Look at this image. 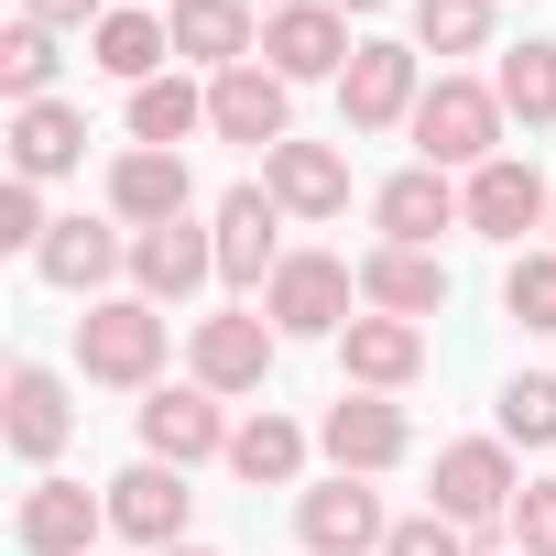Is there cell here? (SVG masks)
<instances>
[{
  "label": "cell",
  "instance_id": "1",
  "mask_svg": "<svg viewBox=\"0 0 556 556\" xmlns=\"http://www.w3.org/2000/svg\"><path fill=\"white\" fill-rule=\"evenodd\" d=\"M415 164H437V175H480L491 153H502V99H491V77H437L426 99H415Z\"/></svg>",
  "mask_w": 556,
  "mask_h": 556
},
{
  "label": "cell",
  "instance_id": "2",
  "mask_svg": "<svg viewBox=\"0 0 556 556\" xmlns=\"http://www.w3.org/2000/svg\"><path fill=\"white\" fill-rule=\"evenodd\" d=\"M513 502H523V469H513L502 437H458V447H437V502H426V513H447L469 545H491V534L513 523Z\"/></svg>",
  "mask_w": 556,
  "mask_h": 556
},
{
  "label": "cell",
  "instance_id": "3",
  "mask_svg": "<svg viewBox=\"0 0 556 556\" xmlns=\"http://www.w3.org/2000/svg\"><path fill=\"white\" fill-rule=\"evenodd\" d=\"M77 371L110 382V393H153V371H164V306L99 295V306L77 317Z\"/></svg>",
  "mask_w": 556,
  "mask_h": 556
},
{
  "label": "cell",
  "instance_id": "4",
  "mask_svg": "<svg viewBox=\"0 0 556 556\" xmlns=\"http://www.w3.org/2000/svg\"><path fill=\"white\" fill-rule=\"evenodd\" d=\"M350 306H361V273L339 251H285V273L262 285V317L285 339H350Z\"/></svg>",
  "mask_w": 556,
  "mask_h": 556
},
{
  "label": "cell",
  "instance_id": "5",
  "mask_svg": "<svg viewBox=\"0 0 556 556\" xmlns=\"http://www.w3.org/2000/svg\"><path fill=\"white\" fill-rule=\"evenodd\" d=\"M273 361H285V328H273L262 306H218V317H197V339H186V371H197L218 404H229V393H262Z\"/></svg>",
  "mask_w": 556,
  "mask_h": 556
},
{
  "label": "cell",
  "instance_id": "6",
  "mask_svg": "<svg viewBox=\"0 0 556 556\" xmlns=\"http://www.w3.org/2000/svg\"><path fill=\"white\" fill-rule=\"evenodd\" d=\"M458 218L480 229V240H502V251H523L545 218H556V186L523 164V153H491L480 175H458Z\"/></svg>",
  "mask_w": 556,
  "mask_h": 556
},
{
  "label": "cell",
  "instance_id": "7",
  "mask_svg": "<svg viewBox=\"0 0 556 556\" xmlns=\"http://www.w3.org/2000/svg\"><path fill=\"white\" fill-rule=\"evenodd\" d=\"M295 545L306 556H382L393 545V513H382V491L371 480H317V491H295Z\"/></svg>",
  "mask_w": 556,
  "mask_h": 556
},
{
  "label": "cell",
  "instance_id": "8",
  "mask_svg": "<svg viewBox=\"0 0 556 556\" xmlns=\"http://www.w3.org/2000/svg\"><path fill=\"white\" fill-rule=\"evenodd\" d=\"M207 229H218V285L262 295L273 273H285V207H273V186H229L207 207Z\"/></svg>",
  "mask_w": 556,
  "mask_h": 556
},
{
  "label": "cell",
  "instance_id": "9",
  "mask_svg": "<svg viewBox=\"0 0 556 556\" xmlns=\"http://www.w3.org/2000/svg\"><path fill=\"white\" fill-rule=\"evenodd\" d=\"M350 12H328V0H285V12H262V66L306 88V77H350Z\"/></svg>",
  "mask_w": 556,
  "mask_h": 556
},
{
  "label": "cell",
  "instance_id": "10",
  "mask_svg": "<svg viewBox=\"0 0 556 556\" xmlns=\"http://www.w3.org/2000/svg\"><path fill=\"white\" fill-rule=\"evenodd\" d=\"M415 99H426V55L415 45H361L350 77H339V121L350 131H404Z\"/></svg>",
  "mask_w": 556,
  "mask_h": 556
},
{
  "label": "cell",
  "instance_id": "11",
  "mask_svg": "<svg viewBox=\"0 0 556 556\" xmlns=\"http://www.w3.org/2000/svg\"><path fill=\"white\" fill-rule=\"evenodd\" d=\"M229 415H218V393L207 382H153L142 393V458H175V469H197V458H229Z\"/></svg>",
  "mask_w": 556,
  "mask_h": 556
},
{
  "label": "cell",
  "instance_id": "12",
  "mask_svg": "<svg viewBox=\"0 0 556 556\" xmlns=\"http://www.w3.org/2000/svg\"><path fill=\"white\" fill-rule=\"evenodd\" d=\"M186 513H197V491H186V469H175V458H131V469L110 480V534H131L142 556L186 545Z\"/></svg>",
  "mask_w": 556,
  "mask_h": 556
},
{
  "label": "cell",
  "instance_id": "13",
  "mask_svg": "<svg viewBox=\"0 0 556 556\" xmlns=\"http://www.w3.org/2000/svg\"><path fill=\"white\" fill-rule=\"evenodd\" d=\"M99 534H110V491H88V480H34L12 513L23 556H99Z\"/></svg>",
  "mask_w": 556,
  "mask_h": 556
},
{
  "label": "cell",
  "instance_id": "14",
  "mask_svg": "<svg viewBox=\"0 0 556 556\" xmlns=\"http://www.w3.org/2000/svg\"><path fill=\"white\" fill-rule=\"evenodd\" d=\"M317 447H328L350 480H382V469H404L415 426H404V404H393V393H339V404H328V426H317Z\"/></svg>",
  "mask_w": 556,
  "mask_h": 556
},
{
  "label": "cell",
  "instance_id": "15",
  "mask_svg": "<svg viewBox=\"0 0 556 556\" xmlns=\"http://www.w3.org/2000/svg\"><path fill=\"white\" fill-rule=\"evenodd\" d=\"M197 285H218V229H197V218L131 229V295L142 306H186Z\"/></svg>",
  "mask_w": 556,
  "mask_h": 556
},
{
  "label": "cell",
  "instance_id": "16",
  "mask_svg": "<svg viewBox=\"0 0 556 556\" xmlns=\"http://www.w3.org/2000/svg\"><path fill=\"white\" fill-rule=\"evenodd\" d=\"M207 131H218V142H262V153H273V142H295V88L251 55V66L207 77Z\"/></svg>",
  "mask_w": 556,
  "mask_h": 556
},
{
  "label": "cell",
  "instance_id": "17",
  "mask_svg": "<svg viewBox=\"0 0 556 556\" xmlns=\"http://www.w3.org/2000/svg\"><path fill=\"white\" fill-rule=\"evenodd\" d=\"M34 273H45V285L55 295H110V273H131V229L121 218H55L45 229V251H34Z\"/></svg>",
  "mask_w": 556,
  "mask_h": 556
},
{
  "label": "cell",
  "instance_id": "18",
  "mask_svg": "<svg viewBox=\"0 0 556 556\" xmlns=\"http://www.w3.org/2000/svg\"><path fill=\"white\" fill-rule=\"evenodd\" d=\"M0 437H12V458H34V469L66 458L77 404H66V382H55L45 361H12V382H0Z\"/></svg>",
  "mask_w": 556,
  "mask_h": 556
},
{
  "label": "cell",
  "instance_id": "19",
  "mask_svg": "<svg viewBox=\"0 0 556 556\" xmlns=\"http://www.w3.org/2000/svg\"><path fill=\"white\" fill-rule=\"evenodd\" d=\"M361 306L371 317H447V262L437 251H415V240H371L361 251Z\"/></svg>",
  "mask_w": 556,
  "mask_h": 556
},
{
  "label": "cell",
  "instance_id": "20",
  "mask_svg": "<svg viewBox=\"0 0 556 556\" xmlns=\"http://www.w3.org/2000/svg\"><path fill=\"white\" fill-rule=\"evenodd\" d=\"M110 218L121 229H175V218H197V175H186V153H121L110 164Z\"/></svg>",
  "mask_w": 556,
  "mask_h": 556
},
{
  "label": "cell",
  "instance_id": "21",
  "mask_svg": "<svg viewBox=\"0 0 556 556\" xmlns=\"http://www.w3.org/2000/svg\"><path fill=\"white\" fill-rule=\"evenodd\" d=\"M262 186H273L285 218H339L350 207V153L339 142H273L262 153Z\"/></svg>",
  "mask_w": 556,
  "mask_h": 556
},
{
  "label": "cell",
  "instance_id": "22",
  "mask_svg": "<svg viewBox=\"0 0 556 556\" xmlns=\"http://www.w3.org/2000/svg\"><path fill=\"white\" fill-rule=\"evenodd\" d=\"M339 371H350V393H404L415 371H426V328L415 317H350V339H339Z\"/></svg>",
  "mask_w": 556,
  "mask_h": 556
},
{
  "label": "cell",
  "instance_id": "23",
  "mask_svg": "<svg viewBox=\"0 0 556 556\" xmlns=\"http://www.w3.org/2000/svg\"><path fill=\"white\" fill-rule=\"evenodd\" d=\"M164 34H175V55H186V66H207V77H229V66H251V55H262L251 0H175Z\"/></svg>",
  "mask_w": 556,
  "mask_h": 556
},
{
  "label": "cell",
  "instance_id": "24",
  "mask_svg": "<svg viewBox=\"0 0 556 556\" xmlns=\"http://www.w3.org/2000/svg\"><path fill=\"white\" fill-rule=\"evenodd\" d=\"M77 164H88V110H66V99L12 110V175H23V186H55V175H77Z\"/></svg>",
  "mask_w": 556,
  "mask_h": 556
},
{
  "label": "cell",
  "instance_id": "25",
  "mask_svg": "<svg viewBox=\"0 0 556 556\" xmlns=\"http://www.w3.org/2000/svg\"><path fill=\"white\" fill-rule=\"evenodd\" d=\"M371 218H382V240H415V251H437V229H469V218H458V186H447L437 164H404V175L371 197Z\"/></svg>",
  "mask_w": 556,
  "mask_h": 556
},
{
  "label": "cell",
  "instance_id": "26",
  "mask_svg": "<svg viewBox=\"0 0 556 556\" xmlns=\"http://www.w3.org/2000/svg\"><path fill=\"white\" fill-rule=\"evenodd\" d=\"M164 55H175V34H164V12H142V0H131V12H110V23L88 34V66L121 77V88H153Z\"/></svg>",
  "mask_w": 556,
  "mask_h": 556
},
{
  "label": "cell",
  "instance_id": "27",
  "mask_svg": "<svg viewBox=\"0 0 556 556\" xmlns=\"http://www.w3.org/2000/svg\"><path fill=\"white\" fill-rule=\"evenodd\" d=\"M207 131V88L197 77H153V88H131V142L142 153H186Z\"/></svg>",
  "mask_w": 556,
  "mask_h": 556
},
{
  "label": "cell",
  "instance_id": "28",
  "mask_svg": "<svg viewBox=\"0 0 556 556\" xmlns=\"http://www.w3.org/2000/svg\"><path fill=\"white\" fill-rule=\"evenodd\" d=\"M229 469H240L251 491H295V480H306V426H295V415H251V426L229 437Z\"/></svg>",
  "mask_w": 556,
  "mask_h": 556
},
{
  "label": "cell",
  "instance_id": "29",
  "mask_svg": "<svg viewBox=\"0 0 556 556\" xmlns=\"http://www.w3.org/2000/svg\"><path fill=\"white\" fill-rule=\"evenodd\" d=\"M491 99H502V121H523V131H545L556 121V45H513L502 66H491Z\"/></svg>",
  "mask_w": 556,
  "mask_h": 556
},
{
  "label": "cell",
  "instance_id": "30",
  "mask_svg": "<svg viewBox=\"0 0 556 556\" xmlns=\"http://www.w3.org/2000/svg\"><path fill=\"white\" fill-rule=\"evenodd\" d=\"M55 34L45 23H12V34H0V99H12V110H34V99H55Z\"/></svg>",
  "mask_w": 556,
  "mask_h": 556
},
{
  "label": "cell",
  "instance_id": "31",
  "mask_svg": "<svg viewBox=\"0 0 556 556\" xmlns=\"http://www.w3.org/2000/svg\"><path fill=\"white\" fill-rule=\"evenodd\" d=\"M426 55H491V0H415Z\"/></svg>",
  "mask_w": 556,
  "mask_h": 556
},
{
  "label": "cell",
  "instance_id": "32",
  "mask_svg": "<svg viewBox=\"0 0 556 556\" xmlns=\"http://www.w3.org/2000/svg\"><path fill=\"white\" fill-rule=\"evenodd\" d=\"M502 447H556V371L502 382Z\"/></svg>",
  "mask_w": 556,
  "mask_h": 556
},
{
  "label": "cell",
  "instance_id": "33",
  "mask_svg": "<svg viewBox=\"0 0 556 556\" xmlns=\"http://www.w3.org/2000/svg\"><path fill=\"white\" fill-rule=\"evenodd\" d=\"M502 317H523V328L556 339V251H513V273H502Z\"/></svg>",
  "mask_w": 556,
  "mask_h": 556
},
{
  "label": "cell",
  "instance_id": "34",
  "mask_svg": "<svg viewBox=\"0 0 556 556\" xmlns=\"http://www.w3.org/2000/svg\"><path fill=\"white\" fill-rule=\"evenodd\" d=\"M45 229H55L45 218V186L12 175V186H0V251H45Z\"/></svg>",
  "mask_w": 556,
  "mask_h": 556
},
{
  "label": "cell",
  "instance_id": "35",
  "mask_svg": "<svg viewBox=\"0 0 556 556\" xmlns=\"http://www.w3.org/2000/svg\"><path fill=\"white\" fill-rule=\"evenodd\" d=\"M513 556H556V480H523V502H513Z\"/></svg>",
  "mask_w": 556,
  "mask_h": 556
},
{
  "label": "cell",
  "instance_id": "36",
  "mask_svg": "<svg viewBox=\"0 0 556 556\" xmlns=\"http://www.w3.org/2000/svg\"><path fill=\"white\" fill-rule=\"evenodd\" d=\"M382 556H469V534H458V523H447V513H404V523H393V545H382Z\"/></svg>",
  "mask_w": 556,
  "mask_h": 556
},
{
  "label": "cell",
  "instance_id": "37",
  "mask_svg": "<svg viewBox=\"0 0 556 556\" xmlns=\"http://www.w3.org/2000/svg\"><path fill=\"white\" fill-rule=\"evenodd\" d=\"M23 23H45V34H77V23H88V34H99L110 0H23Z\"/></svg>",
  "mask_w": 556,
  "mask_h": 556
},
{
  "label": "cell",
  "instance_id": "38",
  "mask_svg": "<svg viewBox=\"0 0 556 556\" xmlns=\"http://www.w3.org/2000/svg\"><path fill=\"white\" fill-rule=\"evenodd\" d=\"M328 12H382V0H328Z\"/></svg>",
  "mask_w": 556,
  "mask_h": 556
},
{
  "label": "cell",
  "instance_id": "39",
  "mask_svg": "<svg viewBox=\"0 0 556 556\" xmlns=\"http://www.w3.org/2000/svg\"><path fill=\"white\" fill-rule=\"evenodd\" d=\"M164 556H207V545H164Z\"/></svg>",
  "mask_w": 556,
  "mask_h": 556
},
{
  "label": "cell",
  "instance_id": "40",
  "mask_svg": "<svg viewBox=\"0 0 556 556\" xmlns=\"http://www.w3.org/2000/svg\"><path fill=\"white\" fill-rule=\"evenodd\" d=\"M251 12H285V0H251Z\"/></svg>",
  "mask_w": 556,
  "mask_h": 556
},
{
  "label": "cell",
  "instance_id": "41",
  "mask_svg": "<svg viewBox=\"0 0 556 556\" xmlns=\"http://www.w3.org/2000/svg\"><path fill=\"white\" fill-rule=\"evenodd\" d=\"M164 12H175V0H164Z\"/></svg>",
  "mask_w": 556,
  "mask_h": 556
},
{
  "label": "cell",
  "instance_id": "42",
  "mask_svg": "<svg viewBox=\"0 0 556 556\" xmlns=\"http://www.w3.org/2000/svg\"><path fill=\"white\" fill-rule=\"evenodd\" d=\"M545 229H556V218H545Z\"/></svg>",
  "mask_w": 556,
  "mask_h": 556
}]
</instances>
